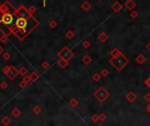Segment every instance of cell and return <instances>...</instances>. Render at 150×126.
<instances>
[{"mask_svg":"<svg viewBox=\"0 0 150 126\" xmlns=\"http://www.w3.org/2000/svg\"><path fill=\"white\" fill-rule=\"evenodd\" d=\"M74 53L70 50L68 47H62V49L61 51H59L58 54H57V56L61 59H64L67 60V61H70L73 57H74Z\"/></svg>","mask_w":150,"mask_h":126,"instance_id":"cell-6","label":"cell"},{"mask_svg":"<svg viewBox=\"0 0 150 126\" xmlns=\"http://www.w3.org/2000/svg\"><path fill=\"white\" fill-rule=\"evenodd\" d=\"M27 85V83L26 82V81H24L22 80V81L21 82H19V88H25V87Z\"/></svg>","mask_w":150,"mask_h":126,"instance_id":"cell-36","label":"cell"},{"mask_svg":"<svg viewBox=\"0 0 150 126\" xmlns=\"http://www.w3.org/2000/svg\"><path fill=\"white\" fill-rule=\"evenodd\" d=\"M125 98H126V100L127 101V102H129L132 103V102H135V101L137 100L138 96H137V95L134 93V92L131 90V91H129L126 95H125Z\"/></svg>","mask_w":150,"mask_h":126,"instance_id":"cell-7","label":"cell"},{"mask_svg":"<svg viewBox=\"0 0 150 126\" xmlns=\"http://www.w3.org/2000/svg\"><path fill=\"white\" fill-rule=\"evenodd\" d=\"M81 8L83 9L84 12H88V11H90V9L91 8V5H90V2L88 1H84L83 4L81 5Z\"/></svg>","mask_w":150,"mask_h":126,"instance_id":"cell-13","label":"cell"},{"mask_svg":"<svg viewBox=\"0 0 150 126\" xmlns=\"http://www.w3.org/2000/svg\"><path fill=\"white\" fill-rule=\"evenodd\" d=\"M100 74L102 75V77H107L109 75V70L106 68H103L100 72Z\"/></svg>","mask_w":150,"mask_h":126,"instance_id":"cell-24","label":"cell"},{"mask_svg":"<svg viewBox=\"0 0 150 126\" xmlns=\"http://www.w3.org/2000/svg\"><path fill=\"white\" fill-rule=\"evenodd\" d=\"M49 62L48 61H43L42 62V64H41V67L43 69H47L49 67Z\"/></svg>","mask_w":150,"mask_h":126,"instance_id":"cell-30","label":"cell"},{"mask_svg":"<svg viewBox=\"0 0 150 126\" xmlns=\"http://www.w3.org/2000/svg\"><path fill=\"white\" fill-rule=\"evenodd\" d=\"M23 81H26V83H28L30 81H31V78H30V76H29V75H27V76L24 75V78H23Z\"/></svg>","mask_w":150,"mask_h":126,"instance_id":"cell-38","label":"cell"},{"mask_svg":"<svg viewBox=\"0 0 150 126\" xmlns=\"http://www.w3.org/2000/svg\"><path fill=\"white\" fill-rule=\"evenodd\" d=\"M36 10H37V9H36V7H35V6H31V7H29V8H28V12H29L32 15H33V14L36 12Z\"/></svg>","mask_w":150,"mask_h":126,"instance_id":"cell-33","label":"cell"},{"mask_svg":"<svg viewBox=\"0 0 150 126\" xmlns=\"http://www.w3.org/2000/svg\"><path fill=\"white\" fill-rule=\"evenodd\" d=\"M91 121L93 122V123H97V122L99 121V116H98V115H97V114L93 115V116H91Z\"/></svg>","mask_w":150,"mask_h":126,"instance_id":"cell-28","label":"cell"},{"mask_svg":"<svg viewBox=\"0 0 150 126\" xmlns=\"http://www.w3.org/2000/svg\"><path fill=\"white\" fill-rule=\"evenodd\" d=\"M93 95L99 102L103 103V102H105V101L110 97L111 94H110V92H109L108 90L105 88V87L101 86V87H99V88H97L95 92H94Z\"/></svg>","mask_w":150,"mask_h":126,"instance_id":"cell-4","label":"cell"},{"mask_svg":"<svg viewBox=\"0 0 150 126\" xmlns=\"http://www.w3.org/2000/svg\"><path fill=\"white\" fill-rule=\"evenodd\" d=\"M144 84H145L148 88H150V76H148V77L145 80V81H144Z\"/></svg>","mask_w":150,"mask_h":126,"instance_id":"cell-34","label":"cell"},{"mask_svg":"<svg viewBox=\"0 0 150 126\" xmlns=\"http://www.w3.org/2000/svg\"><path fill=\"white\" fill-rule=\"evenodd\" d=\"M97 39H98V40L101 42V43H105V42L109 40V36H108V34H107L106 33H105V32H102V33L98 35Z\"/></svg>","mask_w":150,"mask_h":126,"instance_id":"cell-11","label":"cell"},{"mask_svg":"<svg viewBox=\"0 0 150 126\" xmlns=\"http://www.w3.org/2000/svg\"><path fill=\"white\" fill-rule=\"evenodd\" d=\"M33 112L35 113L36 115L40 114V113L41 112V108H40V106H38V105L34 106V107L33 108Z\"/></svg>","mask_w":150,"mask_h":126,"instance_id":"cell-23","label":"cell"},{"mask_svg":"<svg viewBox=\"0 0 150 126\" xmlns=\"http://www.w3.org/2000/svg\"><path fill=\"white\" fill-rule=\"evenodd\" d=\"M102 75L99 74V73H95L94 74H92V80L94 81H99L101 80Z\"/></svg>","mask_w":150,"mask_h":126,"instance_id":"cell-21","label":"cell"},{"mask_svg":"<svg viewBox=\"0 0 150 126\" xmlns=\"http://www.w3.org/2000/svg\"><path fill=\"white\" fill-rule=\"evenodd\" d=\"M3 59L5 61H8V60L11 59V54L9 52H5V54H3Z\"/></svg>","mask_w":150,"mask_h":126,"instance_id":"cell-26","label":"cell"},{"mask_svg":"<svg viewBox=\"0 0 150 126\" xmlns=\"http://www.w3.org/2000/svg\"><path fill=\"white\" fill-rule=\"evenodd\" d=\"M129 62L130 61L128 60V58L123 54H119L117 57H112L109 60V63L119 72L122 71V69H124L129 64Z\"/></svg>","mask_w":150,"mask_h":126,"instance_id":"cell-3","label":"cell"},{"mask_svg":"<svg viewBox=\"0 0 150 126\" xmlns=\"http://www.w3.org/2000/svg\"><path fill=\"white\" fill-rule=\"evenodd\" d=\"M19 74H20L21 75H26V74H27V69H26L25 67H22L20 69H19Z\"/></svg>","mask_w":150,"mask_h":126,"instance_id":"cell-27","label":"cell"},{"mask_svg":"<svg viewBox=\"0 0 150 126\" xmlns=\"http://www.w3.org/2000/svg\"><path fill=\"white\" fill-rule=\"evenodd\" d=\"M125 6L128 11L131 12V11L134 10V8H136L137 4L134 0H126V3H125Z\"/></svg>","mask_w":150,"mask_h":126,"instance_id":"cell-8","label":"cell"},{"mask_svg":"<svg viewBox=\"0 0 150 126\" xmlns=\"http://www.w3.org/2000/svg\"><path fill=\"white\" fill-rule=\"evenodd\" d=\"M57 64H58V66L61 67V68H65V67H67L68 65H69V61L59 58L58 61H57Z\"/></svg>","mask_w":150,"mask_h":126,"instance_id":"cell-12","label":"cell"},{"mask_svg":"<svg viewBox=\"0 0 150 126\" xmlns=\"http://www.w3.org/2000/svg\"><path fill=\"white\" fill-rule=\"evenodd\" d=\"M82 61H83V64H85V65H90V63H91L92 61V59L91 57H90V55H84L83 57V59H82Z\"/></svg>","mask_w":150,"mask_h":126,"instance_id":"cell-15","label":"cell"},{"mask_svg":"<svg viewBox=\"0 0 150 126\" xmlns=\"http://www.w3.org/2000/svg\"><path fill=\"white\" fill-rule=\"evenodd\" d=\"M5 74L9 78L10 80H14L17 75L19 74V70H18L13 66H5L3 69Z\"/></svg>","mask_w":150,"mask_h":126,"instance_id":"cell-5","label":"cell"},{"mask_svg":"<svg viewBox=\"0 0 150 126\" xmlns=\"http://www.w3.org/2000/svg\"><path fill=\"white\" fill-rule=\"evenodd\" d=\"M3 52H4V48H3V47H1V46H0V54H2V53H3Z\"/></svg>","mask_w":150,"mask_h":126,"instance_id":"cell-41","label":"cell"},{"mask_svg":"<svg viewBox=\"0 0 150 126\" xmlns=\"http://www.w3.org/2000/svg\"><path fill=\"white\" fill-rule=\"evenodd\" d=\"M146 48H147V50H148L150 52V41H148L147 43V45H146Z\"/></svg>","mask_w":150,"mask_h":126,"instance_id":"cell-40","label":"cell"},{"mask_svg":"<svg viewBox=\"0 0 150 126\" xmlns=\"http://www.w3.org/2000/svg\"><path fill=\"white\" fill-rule=\"evenodd\" d=\"M83 47H84V48H89V47H90V43L89 40H84V41L83 42Z\"/></svg>","mask_w":150,"mask_h":126,"instance_id":"cell-31","label":"cell"},{"mask_svg":"<svg viewBox=\"0 0 150 126\" xmlns=\"http://www.w3.org/2000/svg\"><path fill=\"white\" fill-rule=\"evenodd\" d=\"M146 111H147V114L150 115V102L147 104V106H146Z\"/></svg>","mask_w":150,"mask_h":126,"instance_id":"cell-39","label":"cell"},{"mask_svg":"<svg viewBox=\"0 0 150 126\" xmlns=\"http://www.w3.org/2000/svg\"><path fill=\"white\" fill-rule=\"evenodd\" d=\"M98 116H99V121L104 122V121L106 120V115H105V113H101V114H99Z\"/></svg>","mask_w":150,"mask_h":126,"instance_id":"cell-29","label":"cell"},{"mask_svg":"<svg viewBox=\"0 0 150 126\" xmlns=\"http://www.w3.org/2000/svg\"><path fill=\"white\" fill-rule=\"evenodd\" d=\"M29 76H30V78H31V81H35L36 80H38L39 78H40V74H39L37 72H35V71L32 72L31 74H29Z\"/></svg>","mask_w":150,"mask_h":126,"instance_id":"cell-16","label":"cell"},{"mask_svg":"<svg viewBox=\"0 0 150 126\" xmlns=\"http://www.w3.org/2000/svg\"><path fill=\"white\" fill-rule=\"evenodd\" d=\"M78 103H79V102L77 101V99L76 98H71L70 100L69 101V106H71L72 108H75V107H76V106L78 105Z\"/></svg>","mask_w":150,"mask_h":126,"instance_id":"cell-17","label":"cell"},{"mask_svg":"<svg viewBox=\"0 0 150 126\" xmlns=\"http://www.w3.org/2000/svg\"><path fill=\"white\" fill-rule=\"evenodd\" d=\"M122 54V52H121L119 48H113L110 53L111 57H117V56H119V54Z\"/></svg>","mask_w":150,"mask_h":126,"instance_id":"cell-14","label":"cell"},{"mask_svg":"<svg viewBox=\"0 0 150 126\" xmlns=\"http://www.w3.org/2000/svg\"><path fill=\"white\" fill-rule=\"evenodd\" d=\"M7 39H8V36H6V35H4L0 38V42L1 43H6L7 41Z\"/></svg>","mask_w":150,"mask_h":126,"instance_id":"cell-32","label":"cell"},{"mask_svg":"<svg viewBox=\"0 0 150 126\" xmlns=\"http://www.w3.org/2000/svg\"><path fill=\"white\" fill-rule=\"evenodd\" d=\"M1 122L4 125H9L11 123V122H12V120H11L8 116H5V117L2 118Z\"/></svg>","mask_w":150,"mask_h":126,"instance_id":"cell-20","label":"cell"},{"mask_svg":"<svg viewBox=\"0 0 150 126\" xmlns=\"http://www.w3.org/2000/svg\"><path fill=\"white\" fill-rule=\"evenodd\" d=\"M65 36L67 39H69V40H72V39H74L75 37V33L72 31V30H69V31H67V33H65Z\"/></svg>","mask_w":150,"mask_h":126,"instance_id":"cell-19","label":"cell"},{"mask_svg":"<svg viewBox=\"0 0 150 126\" xmlns=\"http://www.w3.org/2000/svg\"><path fill=\"white\" fill-rule=\"evenodd\" d=\"M39 25V21L28 12V8L26 6L21 5L16 9V20L12 28V33L20 41L24 40L26 37Z\"/></svg>","mask_w":150,"mask_h":126,"instance_id":"cell-1","label":"cell"},{"mask_svg":"<svg viewBox=\"0 0 150 126\" xmlns=\"http://www.w3.org/2000/svg\"><path fill=\"white\" fill-rule=\"evenodd\" d=\"M1 6H2V4H0V9H1Z\"/></svg>","mask_w":150,"mask_h":126,"instance_id":"cell-43","label":"cell"},{"mask_svg":"<svg viewBox=\"0 0 150 126\" xmlns=\"http://www.w3.org/2000/svg\"><path fill=\"white\" fill-rule=\"evenodd\" d=\"M111 8H112V10L114 12H116V13H119V12H120L121 9L123 8V5H121V4L118 1V0H116V1L114 2L112 5H111Z\"/></svg>","mask_w":150,"mask_h":126,"instance_id":"cell-9","label":"cell"},{"mask_svg":"<svg viewBox=\"0 0 150 126\" xmlns=\"http://www.w3.org/2000/svg\"><path fill=\"white\" fill-rule=\"evenodd\" d=\"M138 16H139L138 12H136V11H134V10L131 11V13H130V17H131L132 19H137V18H138Z\"/></svg>","mask_w":150,"mask_h":126,"instance_id":"cell-25","label":"cell"},{"mask_svg":"<svg viewBox=\"0 0 150 126\" xmlns=\"http://www.w3.org/2000/svg\"><path fill=\"white\" fill-rule=\"evenodd\" d=\"M0 87H1L3 89H5V88H8V83H7L6 81H3V82H1V84H0Z\"/></svg>","mask_w":150,"mask_h":126,"instance_id":"cell-35","label":"cell"},{"mask_svg":"<svg viewBox=\"0 0 150 126\" xmlns=\"http://www.w3.org/2000/svg\"><path fill=\"white\" fill-rule=\"evenodd\" d=\"M2 17L0 20V32L4 35L10 36L12 33V28L15 25L16 9L6 1L2 5Z\"/></svg>","mask_w":150,"mask_h":126,"instance_id":"cell-2","label":"cell"},{"mask_svg":"<svg viewBox=\"0 0 150 126\" xmlns=\"http://www.w3.org/2000/svg\"><path fill=\"white\" fill-rule=\"evenodd\" d=\"M147 61V57L145 55H143L142 54H140L137 55V57L135 58V62H136L138 65H143L144 63Z\"/></svg>","mask_w":150,"mask_h":126,"instance_id":"cell-10","label":"cell"},{"mask_svg":"<svg viewBox=\"0 0 150 126\" xmlns=\"http://www.w3.org/2000/svg\"><path fill=\"white\" fill-rule=\"evenodd\" d=\"M1 17H2V11L0 10V20H1Z\"/></svg>","mask_w":150,"mask_h":126,"instance_id":"cell-42","label":"cell"},{"mask_svg":"<svg viewBox=\"0 0 150 126\" xmlns=\"http://www.w3.org/2000/svg\"><path fill=\"white\" fill-rule=\"evenodd\" d=\"M48 26H49V27L51 28V29H55V28H56L57 26H58V23H57L55 20H51L49 22Z\"/></svg>","mask_w":150,"mask_h":126,"instance_id":"cell-22","label":"cell"},{"mask_svg":"<svg viewBox=\"0 0 150 126\" xmlns=\"http://www.w3.org/2000/svg\"><path fill=\"white\" fill-rule=\"evenodd\" d=\"M144 99H145L147 102H150V93L145 94V95H144Z\"/></svg>","mask_w":150,"mask_h":126,"instance_id":"cell-37","label":"cell"},{"mask_svg":"<svg viewBox=\"0 0 150 126\" xmlns=\"http://www.w3.org/2000/svg\"><path fill=\"white\" fill-rule=\"evenodd\" d=\"M97 1H102V0H97Z\"/></svg>","mask_w":150,"mask_h":126,"instance_id":"cell-44","label":"cell"},{"mask_svg":"<svg viewBox=\"0 0 150 126\" xmlns=\"http://www.w3.org/2000/svg\"><path fill=\"white\" fill-rule=\"evenodd\" d=\"M21 114H22V113H21V111L19 110V109H18V108H15V109H14L12 111V116H13L15 118L19 117V116H21Z\"/></svg>","mask_w":150,"mask_h":126,"instance_id":"cell-18","label":"cell"}]
</instances>
